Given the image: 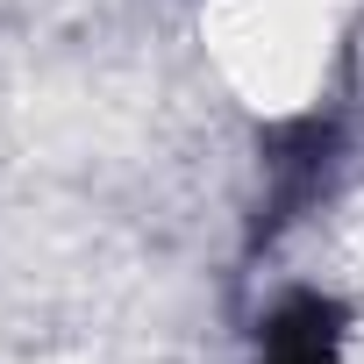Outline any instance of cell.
<instances>
[{"instance_id": "6da1fadb", "label": "cell", "mask_w": 364, "mask_h": 364, "mask_svg": "<svg viewBox=\"0 0 364 364\" xmlns=\"http://www.w3.org/2000/svg\"><path fill=\"white\" fill-rule=\"evenodd\" d=\"M343 314L321 300V293H293L264 314V336H257V364H343Z\"/></svg>"}]
</instances>
